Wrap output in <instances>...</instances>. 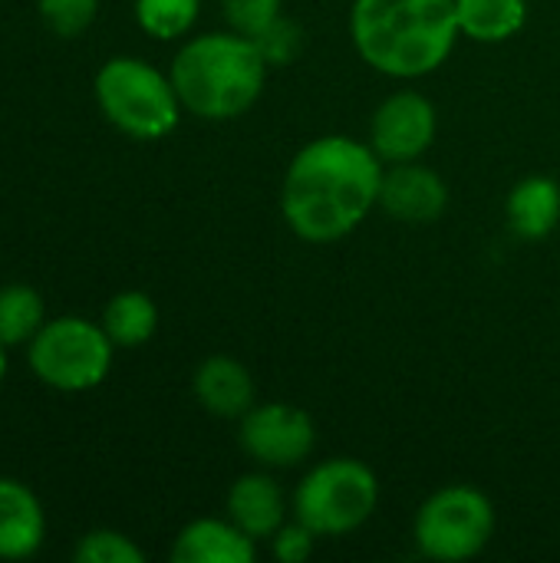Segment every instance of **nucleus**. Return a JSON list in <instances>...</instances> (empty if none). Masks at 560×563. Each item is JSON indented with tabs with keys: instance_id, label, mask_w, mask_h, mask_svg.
I'll return each instance as SVG.
<instances>
[{
	"instance_id": "obj_1",
	"label": "nucleus",
	"mask_w": 560,
	"mask_h": 563,
	"mask_svg": "<svg viewBox=\"0 0 560 563\" xmlns=\"http://www.w3.org/2000/svg\"><path fill=\"white\" fill-rule=\"evenodd\" d=\"M380 185L383 158L370 142L320 135L290 158L281 185V214L300 241L333 244L380 208Z\"/></svg>"
},
{
	"instance_id": "obj_21",
	"label": "nucleus",
	"mask_w": 560,
	"mask_h": 563,
	"mask_svg": "<svg viewBox=\"0 0 560 563\" xmlns=\"http://www.w3.org/2000/svg\"><path fill=\"white\" fill-rule=\"evenodd\" d=\"M40 20L56 33V36H79L92 26L99 13V0H36Z\"/></svg>"
},
{
	"instance_id": "obj_22",
	"label": "nucleus",
	"mask_w": 560,
	"mask_h": 563,
	"mask_svg": "<svg viewBox=\"0 0 560 563\" xmlns=\"http://www.w3.org/2000/svg\"><path fill=\"white\" fill-rule=\"evenodd\" d=\"M281 7H284V0H221L228 26L251 40L257 33H264L281 16Z\"/></svg>"
},
{
	"instance_id": "obj_17",
	"label": "nucleus",
	"mask_w": 560,
	"mask_h": 563,
	"mask_svg": "<svg viewBox=\"0 0 560 563\" xmlns=\"http://www.w3.org/2000/svg\"><path fill=\"white\" fill-rule=\"evenodd\" d=\"M102 330L122 350H135L149 343L158 330V307L145 290H122L102 310Z\"/></svg>"
},
{
	"instance_id": "obj_23",
	"label": "nucleus",
	"mask_w": 560,
	"mask_h": 563,
	"mask_svg": "<svg viewBox=\"0 0 560 563\" xmlns=\"http://www.w3.org/2000/svg\"><path fill=\"white\" fill-rule=\"evenodd\" d=\"M254 43H257V49L264 53L267 66H287V63L300 53L304 36H300V26H297V23H290V20L281 13V16H277L264 33H257V36H254Z\"/></svg>"
},
{
	"instance_id": "obj_3",
	"label": "nucleus",
	"mask_w": 560,
	"mask_h": 563,
	"mask_svg": "<svg viewBox=\"0 0 560 563\" xmlns=\"http://www.w3.org/2000/svg\"><path fill=\"white\" fill-rule=\"evenodd\" d=\"M267 59L244 33H201L178 46L172 82L182 109L205 122H231L244 115L264 92Z\"/></svg>"
},
{
	"instance_id": "obj_20",
	"label": "nucleus",
	"mask_w": 560,
	"mask_h": 563,
	"mask_svg": "<svg viewBox=\"0 0 560 563\" xmlns=\"http://www.w3.org/2000/svg\"><path fill=\"white\" fill-rule=\"evenodd\" d=\"M73 561L76 563H142L145 554L142 548L112 528H96L89 534L79 538V544L73 548Z\"/></svg>"
},
{
	"instance_id": "obj_9",
	"label": "nucleus",
	"mask_w": 560,
	"mask_h": 563,
	"mask_svg": "<svg viewBox=\"0 0 560 563\" xmlns=\"http://www.w3.org/2000/svg\"><path fill=\"white\" fill-rule=\"evenodd\" d=\"M439 115L432 99L416 89H399L386 96L370 119V145L383 165L419 162L436 142Z\"/></svg>"
},
{
	"instance_id": "obj_24",
	"label": "nucleus",
	"mask_w": 560,
	"mask_h": 563,
	"mask_svg": "<svg viewBox=\"0 0 560 563\" xmlns=\"http://www.w3.org/2000/svg\"><path fill=\"white\" fill-rule=\"evenodd\" d=\"M317 538H320V534H314L304 521L294 518L290 525H284V528L271 538V551H274V558L281 563H304L314 558Z\"/></svg>"
},
{
	"instance_id": "obj_16",
	"label": "nucleus",
	"mask_w": 560,
	"mask_h": 563,
	"mask_svg": "<svg viewBox=\"0 0 560 563\" xmlns=\"http://www.w3.org/2000/svg\"><path fill=\"white\" fill-rule=\"evenodd\" d=\"M462 36L475 43H505L528 23V0H455Z\"/></svg>"
},
{
	"instance_id": "obj_6",
	"label": "nucleus",
	"mask_w": 560,
	"mask_h": 563,
	"mask_svg": "<svg viewBox=\"0 0 560 563\" xmlns=\"http://www.w3.org/2000/svg\"><path fill=\"white\" fill-rule=\"evenodd\" d=\"M116 343L86 317H56L26 343L30 373L56 393H89L106 383Z\"/></svg>"
},
{
	"instance_id": "obj_8",
	"label": "nucleus",
	"mask_w": 560,
	"mask_h": 563,
	"mask_svg": "<svg viewBox=\"0 0 560 563\" xmlns=\"http://www.w3.org/2000/svg\"><path fill=\"white\" fill-rule=\"evenodd\" d=\"M238 422V442L244 455L267 472L304 465L317 445L314 419L290 402H254Z\"/></svg>"
},
{
	"instance_id": "obj_5",
	"label": "nucleus",
	"mask_w": 560,
	"mask_h": 563,
	"mask_svg": "<svg viewBox=\"0 0 560 563\" xmlns=\"http://www.w3.org/2000/svg\"><path fill=\"white\" fill-rule=\"evenodd\" d=\"M380 505V478L360 459H327L294 488V518L320 538L360 531Z\"/></svg>"
},
{
	"instance_id": "obj_13",
	"label": "nucleus",
	"mask_w": 560,
	"mask_h": 563,
	"mask_svg": "<svg viewBox=\"0 0 560 563\" xmlns=\"http://www.w3.org/2000/svg\"><path fill=\"white\" fill-rule=\"evenodd\" d=\"M228 518L251 534L254 541H267L274 538L284 525H287V501L281 485L267 475V472H251L241 475L231 488H228Z\"/></svg>"
},
{
	"instance_id": "obj_14",
	"label": "nucleus",
	"mask_w": 560,
	"mask_h": 563,
	"mask_svg": "<svg viewBox=\"0 0 560 563\" xmlns=\"http://www.w3.org/2000/svg\"><path fill=\"white\" fill-rule=\"evenodd\" d=\"M195 399L218 419H241L254 406V379L234 356H208L191 376Z\"/></svg>"
},
{
	"instance_id": "obj_7",
	"label": "nucleus",
	"mask_w": 560,
	"mask_h": 563,
	"mask_svg": "<svg viewBox=\"0 0 560 563\" xmlns=\"http://www.w3.org/2000/svg\"><path fill=\"white\" fill-rule=\"evenodd\" d=\"M495 534V508L472 485H446L432 492L413 521L419 554L432 561H472Z\"/></svg>"
},
{
	"instance_id": "obj_2",
	"label": "nucleus",
	"mask_w": 560,
	"mask_h": 563,
	"mask_svg": "<svg viewBox=\"0 0 560 563\" xmlns=\"http://www.w3.org/2000/svg\"><path fill=\"white\" fill-rule=\"evenodd\" d=\"M350 36L360 59L389 79H422L455 49V0H353Z\"/></svg>"
},
{
	"instance_id": "obj_18",
	"label": "nucleus",
	"mask_w": 560,
	"mask_h": 563,
	"mask_svg": "<svg viewBox=\"0 0 560 563\" xmlns=\"http://www.w3.org/2000/svg\"><path fill=\"white\" fill-rule=\"evenodd\" d=\"M43 323H46V303L36 287L30 284L0 287V343L7 350L30 343Z\"/></svg>"
},
{
	"instance_id": "obj_4",
	"label": "nucleus",
	"mask_w": 560,
	"mask_h": 563,
	"mask_svg": "<svg viewBox=\"0 0 560 563\" xmlns=\"http://www.w3.org/2000/svg\"><path fill=\"white\" fill-rule=\"evenodd\" d=\"M92 96L109 125L139 142H158L178 129L182 99L168 73L139 56H112L92 79Z\"/></svg>"
},
{
	"instance_id": "obj_10",
	"label": "nucleus",
	"mask_w": 560,
	"mask_h": 563,
	"mask_svg": "<svg viewBox=\"0 0 560 563\" xmlns=\"http://www.w3.org/2000/svg\"><path fill=\"white\" fill-rule=\"evenodd\" d=\"M380 208L403 224H432L449 208V185L422 162H399L383 168Z\"/></svg>"
},
{
	"instance_id": "obj_11",
	"label": "nucleus",
	"mask_w": 560,
	"mask_h": 563,
	"mask_svg": "<svg viewBox=\"0 0 560 563\" xmlns=\"http://www.w3.org/2000/svg\"><path fill=\"white\" fill-rule=\"evenodd\" d=\"M46 541V511L36 492L17 478H0V561H26Z\"/></svg>"
},
{
	"instance_id": "obj_19",
	"label": "nucleus",
	"mask_w": 560,
	"mask_h": 563,
	"mask_svg": "<svg viewBox=\"0 0 560 563\" xmlns=\"http://www.w3.org/2000/svg\"><path fill=\"white\" fill-rule=\"evenodd\" d=\"M201 0H135V23L152 40H182L198 20Z\"/></svg>"
},
{
	"instance_id": "obj_15",
	"label": "nucleus",
	"mask_w": 560,
	"mask_h": 563,
	"mask_svg": "<svg viewBox=\"0 0 560 563\" xmlns=\"http://www.w3.org/2000/svg\"><path fill=\"white\" fill-rule=\"evenodd\" d=\"M508 228L525 241L548 238L560 221V185L548 175L521 178L505 201Z\"/></svg>"
},
{
	"instance_id": "obj_12",
	"label": "nucleus",
	"mask_w": 560,
	"mask_h": 563,
	"mask_svg": "<svg viewBox=\"0 0 560 563\" xmlns=\"http://www.w3.org/2000/svg\"><path fill=\"white\" fill-rule=\"evenodd\" d=\"M175 563H254L257 561V541L244 534L231 518H198L188 521L175 544Z\"/></svg>"
},
{
	"instance_id": "obj_25",
	"label": "nucleus",
	"mask_w": 560,
	"mask_h": 563,
	"mask_svg": "<svg viewBox=\"0 0 560 563\" xmlns=\"http://www.w3.org/2000/svg\"><path fill=\"white\" fill-rule=\"evenodd\" d=\"M3 379H7V346L0 343V386H3Z\"/></svg>"
}]
</instances>
